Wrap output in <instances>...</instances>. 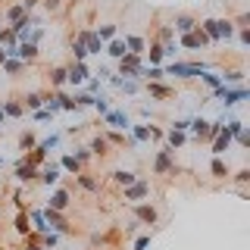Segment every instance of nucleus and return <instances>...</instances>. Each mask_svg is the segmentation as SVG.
I'll return each instance as SVG.
<instances>
[{
    "label": "nucleus",
    "instance_id": "864d4df0",
    "mask_svg": "<svg viewBox=\"0 0 250 250\" xmlns=\"http://www.w3.org/2000/svg\"><path fill=\"white\" fill-rule=\"evenodd\" d=\"M19 3L25 6V13H28V10H35V6H38V0H19Z\"/></svg>",
    "mask_w": 250,
    "mask_h": 250
},
{
    "label": "nucleus",
    "instance_id": "c03bdc74",
    "mask_svg": "<svg viewBox=\"0 0 250 250\" xmlns=\"http://www.w3.org/2000/svg\"><path fill=\"white\" fill-rule=\"evenodd\" d=\"M94 106H97V113H100V116H106V113H109V104H106V97H97V100H94Z\"/></svg>",
    "mask_w": 250,
    "mask_h": 250
},
{
    "label": "nucleus",
    "instance_id": "cd10ccee",
    "mask_svg": "<svg viewBox=\"0 0 250 250\" xmlns=\"http://www.w3.org/2000/svg\"><path fill=\"white\" fill-rule=\"evenodd\" d=\"M209 172H213L216 178H225V175H229V163H225L222 156H213V163H209Z\"/></svg>",
    "mask_w": 250,
    "mask_h": 250
},
{
    "label": "nucleus",
    "instance_id": "603ef678",
    "mask_svg": "<svg viewBox=\"0 0 250 250\" xmlns=\"http://www.w3.org/2000/svg\"><path fill=\"white\" fill-rule=\"evenodd\" d=\"M238 38H241V44H250V31H247V28H241Z\"/></svg>",
    "mask_w": 250,
    "mask_h": 250
},
{
    "label": "nucleus",
    "instance_id": "2f4dec72",
    "mask_svg": "<svg viewBox=\"0 0 250 250\" xmlns=\"http://www.w3.org/2000/svg\"><path fill=\"white\" fill-rule=\"evenodd\" d=\"M144 78L147 82H163L166 72H163V66H144Z\"/></svg>",
    "mask_w": 250,
    "mask_h": 250
},
{
    "label": "nucleus",
    "instance_id": "f03ea898",
    "mask_svg": "<svg viewBox=\"0 0 250 250\" xmlns=\"http://www.w3.org/2000/svg\"><path fill=\"white\" fill-rule=\"evenodd\" d=\"M119 75L131 78V82H141L144 78V57H135V53H125L119 60Z\"/></svg>",
    "mask_w": 250,
    "mask_h": 250
},
{
    "label": "nucleus",
    "instance_id": "f704fd0d",
    "mask_svg": "<svg viewBox=\"0 0 250 250\" xmlns=\"http://www.w3.org/2000/svg\"><path fill=\"white\" fill-rule=\"evenodd\" d=\"M116 31H119L116 25H100L97 31H94V35H97L100 41H113V38H116Z\"/></svg>",
    "mask_w": 250,
    "mask_h": 250
},
{
    "label": "nucleus",
    "instance_id": "de8ad7c7",
    "mask_svg": "<svg viewBox=\"0 0 250 250\" xmlns=\"http://www.w3.org/2000/svg\"><path fill=\"white\" fill-rule=\"evenodd\" d=\"M72 156H75L78 163H84V160H91V150H88V147H78V150H75Z\"/></svg>",
    "mask_w": 250,
    "mask_h": 250
},
{
    "label": "nucleus",
    "instance_id": "393cba45",
    "mask_svg": "<svg viewBox=\"0 0 250 250\" xmlns=\"http://www.w3.org/2000/svg\"><path fill=\"white\" fill-rule=\"evenodd\" d=\"M147 94H150V97H172V91L169 84H160V82H147Z\"/></svg>",
    "mask_w": 250,
    "mask_h": 250
},
{
    "label": "nucleus",
    "instance_id": "4468645a",
    "mask_svg": "<svg viewBox=\"0 0 250 250\" xmlns=\"http://www.w3.org/2000/svg\"><path fill=\"white\" fill-rule=\"evenodd\" d=\"M78 38H82V44H84L88 53H100V50H104V41H100L94 31H78Z\"/></svg>",
    "mask_w": 250,
    "mask_h": 250
},
{
    "label": "nucleus",
    "instance_id": "4d7b16f0",
    "mask_svg": "<svg viewBox=\"0 0 250 250\" xmlns=\"http://www.w3.org/2000/svg\"><path fill=\"white\" fill-rule=\"evenodd\" d=\"M0 62H6V50H3V47H0Z\"/></svg>",
    "mask_w": 250,
    "mask_h": 250
},
{
    "label": "nucleus",
    "instance_id": "5fc2aeb1",
    "mask_svg": "<svg viewBox=\"0 0 250 250\" xmlns=\"http://www.w3.org/2000/svg\"><path fill=\"white\" fill-rule=\"evenodd\" d=\"M47 3V10H60V0H44Z\"/></svg>",
    "mask_w": 250,
    "mask_h": 250
},
{
    "label": "nucleus",
    "instance_id": "e433bc0d",
    "mask_svg": "<svg viewBox=\"0 0 250 250\" xmlns=\"http://www.w3.org/2000/svg\"><path fill=\"white\" fill-rule=\"evenodd\" d=\"M16 231H19V234H28V231H31L28 213H19V216H16Z\"/></svg>",
    "mask_w": 250,
    "mask_h": 250
},
{
    "label": "nucleus",
    "instance_id": "ddd939ff",
    "mask_svg": "<svg viewBox=\"0 0 250 250\" xmlns=\"http://www.w3.org/2000/svg\"><path fill=\"white\" fill-rule=\"evenodd\" d=\"M66 207H69V191H66V188L53 191V194H50V203H47V209H53V213H62Z\"/></svg>",
    "mask_w": 250,
    "mask_h": 250
},
{
    "label": "nucleus",
    "instance_id": "f3484780",
    "mask_svg": "<svg viewBox=\"0 0 250 250\" xmlns=\"http://www.w3.org/2000/svg\"><path fill=\"white\" fill-rule=\"evenodd\" d=\"M125 47H128V53H135V57H144L147 41L141 35H128V38H125Z\"/></svg>",
    "mask_w": 250,
    "mask_h": 250
},
{
    "label": "nucleus",
    "instance_id": "20e7f679",
    "mask_svg": "<svg viewBox=\"0 0 250 250\" xmlns=\"http://www.w3.org/2000/svg\"><path fill=\"white\" fill-rule=\"evenodd\" d=\"M88 78H91V72H88V66H84V62H72V66L66 69V82L72 84V88H82Z\"/></svg>",
    "mask_w": 250,
    "mask_h": 250
},
{
    "label": "nucleus",
    "instance_id": "b1692460",
    "mask_svg": "<svg viewBox=\"0 0 250 250\" xmlns=\"http://www.w3.org/2000/svg\"><path fill=\"white\" fill-rule=\"evenodd\" d=\"M3 116H13V119H22V116H25V109H22V104L19 100H3Z\"/></svg>",
    "mask_w": 250,
    "mask_h": 250
},
{
    "label": "nucleus",
    "instance_id": "a19ab883",
    "mask_svg": "<svg viewBox=\"0 0 250 250\" xmlns=\"http://www.w3.org/2000/svg\"><path fill=\"white\" fill-rule=\"evenodd\" d=\"M60 238H62V234H57V231H47V234H44V247H47V250H50V247H57V244H60Z\"/></svg>",
    "mask_w": 250,
    "mask_h": 250
},
{
    "label": "nucleus",
    "instance_id": "58836bf2",
    "mask_svg": "<svg viewBox=\"0 0 250 250\" xmlns=\"http://www.w3.org/2000/svg\"><path fill=\"white\" fill-rule=\"evenodd\" d=\"M72 100H75V106L82 109V106H94V100H97V97H91V94H75Z\"/></svg>",
    "mask_w": 250,
    "mask_h": 250
},
{
    "label": "nucleus",
    "instance_id": "6e6552de",
    "mask_svg": "<svg viewBox=\"0 0 250 250\" xmlns=\"http://www.w3.org/2000/svg\"><path fill=\"white\" fill-rule=\"evenodd\" d=\"M131 141L135 144H144V141H150V138H160V128H153V125H131Z\"/></svg>",
    "mask_w": 250,
    "mask_h": 250
},
{
    "label": "nucleus",
    "instance_id": "aec40b11",
    "mask_svg": "<svg viewBox=\"0 0 250 250\" xmlns=\"http://www.w3.org/2000/svg\"><path fill=\"white\" fill-rule=\"evenodd\" d=\"M113 182H116V185H122V188H128V185H135V182H138V175H135L131 169H116V172H113Z\"/></svg>",
    "mask_w": 250,
    "mask_h": 250
},
{
    "label": "nucleus",
    "instance_id": "c756f323",
    "mask_svg": "<svg viewBox=\"0 0 250 250\" xmlns=\"http://www.w3.org/2000/svg\"><path fill=\"white\" fill-rule=\"evenodd\" d=\"M244 82V72L241 69H229V72H222V84L229 88V84H241Z\"/></svg>",
    "mask_w": 250,
    "mask_h": 250
},
{
    "label": "nucleus",
    "instance_id": "09e8293b",
    "mask_svg": "<svg viewBox=\"0 0 250 250\" xmlns=\"http://www.w3.org/2000/svg\"><path fill=\"white\" fill-rule=\"evenodd\" d=\"M147 247H150V234H141L135 241V250H147Z\"/></svg>",
    "mask_w": 250,
    "mask_h": 250
},
{
    "label": "nucleus",
    "instance_id": "0eeeda50",
    "mask_svg": "<svg viewBox=\"0 0 250 250\" xmlns=\"http://www.w3.org/2000/svg\"><path fill=\"white\" fill-rule=\"evenodd\" d=\"M207 35H203L200 28H194V31H188V35H182V41H178V47H188V50H197V47H207Z\"/></svg>",
    "mask_w": 250,
    "mask_h": 250
},
{
    "label": "nucleus",
    "instance_id": "f257e3e1",
    "mask_svg": "<svg viewBox=\"0 0 250 250\" xmlns=\"http://www.w3.org/2000/svg\"><path fill=\"white\" fill-rule=\"evenodd\" d=\"M207 62H169L163 72L175 75V78H200V72H207Z\"/></svg>",
    "mask_w": 250,
    "mask_h": 250
},
{
    "label": "nucleus",
    "instance_id": "13d9d810",
    "mask_svg": "<svg viewBox=\"0 0 250 250\" xmlns=\"http://www.w3.org/2000/svg\"><path fill=\"white\" fill-rule=\"evenodd\" d=\"M0 166H3V160H0Z\"/></svg>",
    "mask_w": 250,
    "mask_h": 250
},
{
    "label": "nucleus",
    "instance_id": "423d86ee",
    "mask_svg": "<svg viewBox=\"0 0 250 250\" xmlns=\"http://www.w3.org/2000/svg\"><path fill=\"white\" fill-rule=\"evenodd\" d=\"M147 194H150V182H144V178H138L135 185H128V188H125V200H128V203L144 200Z\"/></svg>",
    "mask_w": 250,
    "mask_h": 250
},
{
    "label": "nucleus",
    "instance_id": "39448f33",
    "mask_svg": "<svg viewBox=\"0 0 250 250\" xmlns=\"http://www.w3.org/2000/svg\"><path fill=\"white\" fill-rule=\"evenodd\" d=\"M104 119H106V125H109V128H113V131H119V135H122V131H128V128H131L128 116H125L122 109H109V113L104 116Z\"/></svg>",
    "mask_w": 250,
    "mask_h": 250
},
{
    "label": "nucleus",
    "instance_id": "72a5a7b5",
    "mask_svg": "<svg viewBox=\"0 0 250 250\" xmlns=\"http://www.w3.org/2000/svg\"><path fill=\"white\" fill-rule=\"evenodd\" d=\"M147 53V60H150V66H160L163 62V44H153L150 50H144Z\"/></svg>",
    "mask_w": 250,
    "mask_h": 250
},
{
    "label": "nucleus",
    "instance_id": "c9c22d12",
    "mask_svg": "<svg viewBox=\"0 0 250 250\" xmlns=\"http://www.w3.org/2000/svg\"><path fill=\"white\" fill-rule=\"evenodd\" d=\"M72 57H75V62H84V57H88V50H84L82 38H75V41H72Z\"/></svg>",
    "mask_w": 250,
    "mask_h": 250
},
{
    "label": "nucleus",
    "instance_id": "4c0bfd02",
    "mask_svg": "<svg viewBox=\"0 0 250 250\" xmlns=\"http://www.w3.org/2000/svg\"><path fill=\"white\" fill-rule=\"evenodd\" d=\"M78 188H84V191H97V178H91V175H78Z\"/></svg>",
    "mask_w": 250,
    "mask_h": 250
},
{
    "label": "nucleus",
    "instance_id": "a878e982",
    "mask_svg": "<svg viewBox=\"0 0 250 250\" xmlns=\"http://www.w3.org/2000/svg\"><path fill=\"white\" fill-rule=\"evenodd\" d=\"M200 82H203V84H207V88H209V91H216V88H222V75H219V72H209V69H207V72H200Z\"/></svg>",
    "mask_w": 250,
    "mask_h": 250
},
{
    "label": "nucleus",
    "instance_id": "6ab92c4d",
    "mask_svg": "<svg viewBox=\"0 0 250 250\" xmlns=\"http://www.w3.org/2000/svg\"><path fill=\"white\" fill-rule=\"evenodd\" d=\"M172 28L178 31V35H188V31L197 28V22L191 19V16H175V22H172Z\"/></svg>",
    "mask_w": 250,
    "mask_h": 250
},
{
    "label": "nucleus",
    "instance_id": "c85d7f7f",
    "mask_svg": "<svg viewBox=\"0 0 250 250\" xmlns=\"http://www.w3.org/2000/svg\"><path fill=\"white\" fill-rule=\"evenodd\" d=\"M25 6H22V3H13L10 6V10H6V22H10V25H13V22H19V19H25Z\"/></svg>",
    "mask_w": 250,
    "mask_h": 250
},
{
    "label": "nucleus",
    "instance_id": "3c124183",
    "mask_svg": "<svg viewBox=\"0 0 250 250\" xmlns=\"http://www.w3.org/2000/svg\"><path fill=\"white\" fill-rule=\"evenodd\" d=\"M234 178H238L241 185H244V182H250V169H241V172H238V175H234Z\"/></svg>",
    "mask_w": 250,
    "mask_h": 250
},
{
    "label": "nucleus",
    "instance_id": "8fccbe9b",
    "mask_svg": "<svg viewBox=\"0 0 250 250\" xmlns=\"http://www.w3.org/2000/svg\"><path fill=\"white\" fill-rule=\"evenodd\" d=\"M188 125H191V119H175L172 131H185V135H188Z\"/></svg>",
    "mask_w": 250,
    "mask_h": 250
},
{
    "label": "nucleus",
    "instance_id": "37998d69",
    "mask_svg": "<svg viewBox=\"0 0 250 250\" xmlns=\"http://www.w3.org/2000/svg\"><path fill=\"white\" fill-rule=\"evenodd\" d=\"M3 69H6L10 75H16V72L22 69V60H6V62H3Z\"/></svg>",
    "mask_w": 250,
    "mask_h": 250
},
{
    "label": "nucleus",
    "instance_id": "ea45409f",
    "mask_svg": "<svg viewBox=\"0 0 250 250\" xmlns=\"http://www.w3.org/2000/svg\"><path fill=\"white\" fill-rule=\"evenodd\" d=\"M50 82H53V84H66V69L57 66V69L50 72Z\"/></svg>",
    "mask_w": 250,
    "mask_h": 250
},
{
    "label": "nucleus",
    "instance_id": "473e14b6",
    "mask_svg": "<svg viewBox=\"0 0 250 250\" xmlns=\"http://www.w3.org/2000/svg\"><path fill=\"white\" fill-rule=\"evenodd\" d=\"M88 150H91V156H104V153H106V138H100V135H97V138L91 141Z\"/></svg>",
    "mask_w": 250,
    "mask_h": 250
},
{
    "label": "nucleus",
    "instance_id": "a211bd4d",
    "mask_svg": "<svg viewBox=\"0 0 250 250\" xmlns=\"http://www.w3.org/2000/svg\"><path fill=\"white\" fill-rule=\"evenodd\" d=\"M229 147H231V135L222 128V131L216 135V141H213V156H222L225 150H229Z\"/></svg>",
    "mask_w": 250,
    "mask_h": 250
},
{
    "label": "nucleus",
    "instance_id": "7c9ffc66",
    "mask_svg": "<svg viewBox=\"0 0 250 250\" xmlns=\"http://www.w3.org/2000/svg\"><path fill=\"white\" fill-rule=\"evenodd\" d=\"M22 109H28V113L44 109V97H41V94H28V97H25V106H22Z\"/></svg>",
    "mask_w": 250,
    "mask_h": 250
},
{
    "label": "nucleus",
    "instance_id": "9d476101",
    "mask_svg": "<svg viewBox=\"0 0 250 250\" xmlns=\"http://www.w3.org/2000/svg\"><path fill=\"white\" fill-rule=\"evenodd\" d=\"M234 35V25L229 19H213V41H229Z\"/></svg>",
    "mask_w": 250,
    "mask_h": 250
},
{
    "label": "nucleus",
    "instance_id": "f8f14e48",
    "mask_svg": "<svg viewBox=\"0 0 250 250\" xmlns=\"http://www.w3.org/2000/svg\"><path fill=\"white\" fill-rule=\"evenodd\" d=\"M153 172H156V175H166V172H172V150H169V147L156 153V160H153Z\"/></svg>",
    "mask_w": 250,
    "mask_h": 250
},
{
    "label": "nucleus",
    "instance_id": "2eb2a0df",
    "mask_svg": "<svg viewBox=\"0 0 250 250\" xmlns=\"http://www.w3.org/2000/svg\"><path fill=\"white\" fill-rule=\"evenodd\" d=\"M38 175H41V182H44L47 188H50V185H57V182H60V175H62V169L57 166V163H50V166H44L41 172H38Z\"/></svg>",
    "mask_w": 250,
    "mask_h": 250
},
{
    "label": "nucleus",
    "instance_id": "a18cd8bd",
    "mask_svg": "<svg viewBox=\"0 0 250 250\" xmlns=\"http://www.w3.org/2000/svg\"><path fill=\"white\" fill-rule=\"evenodd\" d=\"M231 141H238V144H241V147H250V135H247V131H244V128H241V131H238V135H234Z\"/></svg>",
    "mask_w": 250,
    "mask_h": 250
},
{
    "label": "nucleus",
    "instance_id": "49530a36",
    "mask_svg": "<svg viewBox=\"0 0 250 250\" xmlns=\"http://www.w3.org/2000/svg\"><path fill=\"white\" fill-rule=\"evenodd\" d=\"M31 116H35L38 122H47V119H53V113H50L47 106H44V109H38V113H31Z\"/></svg>",
    "mask_w": 250,
    "mask_h": 250
},
{
    "label": "nucleus",
    "instance_id": "79ce46f5",
    "mask_svg": "<svg viewBox=\"0 0 250 250\" xmlns=\"http://www.w3.org/2000/svg\"><path fill=\"white\" fill-rule=\"evenodd\" d=\"M35 144H38V141H35V135H31V131H25V135L19 138V147H22V150H28V147H35Z\"/></svg>",
    "mask_w": 250,
    "mask_h": 250
},
{
    "label": "nucleus",
    "instance_id": "5701e85b",
    "mask_svg": "<svg viewBox=\"0 0 250 250\" xmlns=\"http://www.w3.org/2000/svg\"><path fill=\"white\" fill-rule=\"evenodd\" d=\"M106 53H109L113 60H122L125 53H128V47H125L122 38H113V41H109V47H106Z\"/></svg>",
    "mask_w": 250,
    "mask_h": 250
},
{
    "label": "nucleus",
    "instance_id": "412c9836",
    "mask_svg": "<svg viewBox=\"0 0 250 250\" xmlns=\"http://www.w3.org/2000/svg\"><path fill=\"white\" fill-rule=\"evenodd\" d=\"M185 141H188L185 131H172V128H169V135H166V147H169L172 153H175L178 147H185Z\"/></svg>",
    "mask_w": 250,
    "mask_h": 250
},
{
    "label": "nucleus",
    "instance_id": "bb28decb",
    "mask_svg": "<svg viewBox=\"0 0 250 250\" xmlns=\"http://www.w3.org/2000/svg\"><path fill=\"white\" fill-rule=\"evenodd\" d=\"M57 166H60L62 172H72V175H78V169H82V163H78L72 153H66V156H62V160L57 163Z\"/></svg>",
    "mask_w": 250,
    "mask_h": 250
},
{
    "label": "nucleus",
    "instance_id": "dca6fc26",
    "mask_svg": "<svg viewBox=\"0 0 250 250\" xmlns=\"http://www.w3.org/2000/svg\"><path fill=\"white\" fill-rule=\"evenodd\" d=\"M16 178H19V182H31V178H38V166L35 163H19V166H16Z\"/></svg>",
    "mask_w": 250,
    "mask_h": 250
},
{
    "label": "nucleus",
    "instance_id": "9b49d317",
    "mask_svg": "<svg viewBox=\"0 0 250 250\" xmlns=\"http://www.w3.org/2000/svg\"><path fill=\"white\" fill-rule=\"evenodd\" d=\"M156 216H160V213H156V207H150V203H138V207H135V219L144 222V225H153Z\"/></svg>",
    "mask_w": 250,
    "mask_h": 250
},
{
    "label": "nucleus",
    "instance_id": "4be33fe9",
    "mask_svg": "<svg viewBox=\"0 0 250 250\" xmlns=\"http://www.w3.org/2000/svg\"><path fill=\"white\" fill-rule=\"evenodd\" d=\"M16 53H19V60H22V62H31V60L38 57V44H31V41H22Z\"/></svg>",
    "mask_w": 250,
    "mask_h": 250
},
{
    "label": "nucleus",
    "instance_id": "6e6d98bb",
    "mask_svg": "<svg viewBox=\"0 0 250 250\" xmlns=\"http://www.w3.org/2000/svg\"><path fill=\"white\" fill-rule=\"evenodd\" d=\"M3 122H6V116H3V106H0V131H3Z\"/></svg>",
    "mask_w": 250,
    "mask_h": 250
},
{
    "label": "nucleus",
    "instance_id": "7ed1b4c3",
    "mask_svg": "<svg viewBox=\"0 0 250 250\" xmlns=\"http://www.w3.org/2000/svg\"><path fill=\"white\" fill-rule=\"evenodd\" d=\"M213 97H219L222 100V106H234V104H241V100H247L250 94H247V88H216L213 91Z\"/></svg>",
    "mask_w": 250,
    "mask_h": 250
},
{
    "label": "nucleus",
    "instance_id": "1a4fd4ad",
    "mask_svg": "<svg viewBox=\"0 0 250 250\" xmlns=\"http://www.w3.org/2000/svg\"><path fill=\"white\" fill-rule=\"evenodd\" d=\"M44 222H47V229L57 231V234H66L69 231V222L60 213H53V209H44Z\"/></svg>",
    "mask_w": 250,
    "mask_h": 250
}]
</instances>
